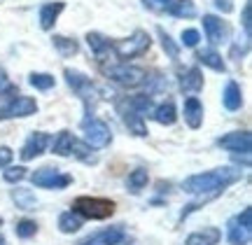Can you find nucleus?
<instances>
[{"label": "nucleus", "mask_w": 252, "mask_h": 245, "mask_svg": "<svg viewBox=\"0 0 252 245\" xmlns=\"http://www.w3.org/2000/svg\"><path fill=\"white\" fill-rule=\"evenodd\" d=\"M241 178L238 168H215L208 173H196L182 182V189L187 194H196L203 199H215L217 194H222L224 187H229L231 182Z\"/></svg>", "instance_id": "1"}, {"label": "nucleus", "mask_w": 252, "mask_h": 245, "mask_svg": "<svg viewBox=\"0 0 252 245\" xmlns=\"http://www.w3.org/2000/svg\"><path fill=\"white\" fill-rule=\"evenodd\" d=\"M117 112L122 115L128 131H133L135 136H147L145 115L152 112V96H126L117 103Z\"/></svg>", "instance_id": "2"}, {"label": "nucleus", "mask_w": 252, "mask_h": 245, "mask_svg": "<svg viewBox=\"0 0 252 245\" xmlns=\"http://www.w3.org/2000/svg\"><path fill=\"white\" fill-rule=\"evenodd\" d=\"M63 75H65L68 87H70V89L82 98L84 110H87V117H91V112H94V108H96V103H98V98H100L98 91H96V87H94L89 77H87L84 73H80V70L65 68V70H63Z\"/></svg>", "instance_id": "3"}, {"label": "nucleus", "mask_w": 252, "mask_h": 245, "mask_svg": "<svg viewBox=\"0 0 252 245\" xmlns=\"http://www.w3.org/2000/svg\"><path fill=\"white\" fill-rule=\"evenodd\" d=\"M75 213L87 219H108L115 213V201L100 196H77L72 203Z\"/></svg>", "instance_id": "4"}, {"label": "nucleus", "mask_w": 252, "mask_h": 245, "mask_svg": "<svg viewBox=\"0 0 252 245\" xmlns=\"http://www.w3.org/2000/svg\"><path fill=\"white\" fill-rule=\"evenodd\" d=\"M82 131H84V140L89 147H108L110 140H112V133H110V126L103 122V119H96L94 115L91 117L82 119Z\"/></svg>", "instance_id": "5"}, {"label": "nucleus", "mask_w": 252, "mask_h": 245, "mask_svg": "<svg viewBox=\"0 0 252 245\" xmlns=\"http://www.w3.org/2000/svg\"><path fill=\"white\" fill-rule=\"evenodd\" d=\"M152 45V37L147 31H135L131 37H126L122 42H117L115 47V56L117 59H135V56H143Z\"/></svg>", "instance_id": "6"}, {"label": "nucleus", "mask_w": 252, "mask_h": 245, "mask_svg": "<svg viewBox=\"0 0 252 245\" xmlns=\"http://www.w3.org/2000/svg\"><path fill=\"white\" fill-rule=\"evenodd\" d=\"M31 182L35 187H40V189H65L72 182V178L68 173L59 171V168L45 166V168H37V171L31 173Z\"/></svg>", "instance_id": "7"}, {"label": "nucleus", "mask_w": 252, "mask_h": 245, "mask_svg": "<svg viewBox=\"0 0 252 245\" xmlns=\"http://www.w3.org/2000/svg\"><path fill=\"white\" fill-rule=\"evenodd\" d=\"M250 217L252 210L245 208L241 215L229 219V227H226V238L231 245H248L252 236V227H250Z\"/></svg>", "instance_id": "8"}, {"label": "nucleus", "mask_w": 252, "mask_h": 245, "mask_svg": "<svg viewBox=\"0 0 252 245\" xmlns=\"http://www.w3.org/2000/svg\"><path fill=\"white\" fill-rule=\"evenodd\" d=\"M105 75H108L112 82H117L119 87H138L145 82V70L135 68V65H126V63H119V65H110L105 68Z\"/></svg>", "instance_id": "9"}, {"label": "nucleus", "mask_w": 252, "mask_h": 245, "mask_svg": "<svg viewBox=\"0 0 252 245\" xmlns=\"http://www.w3.org/2000/svg\"><path fill=\"white\" fill-rule=\"evenodd\" d=\"M37 112V103L31 96H14L9 98L5 108H0V119H12V117H31Z\"/></svg>", "instance_id": "10"}, {"label": "nucleus", "mask_w": 252, "mask_h": 245, "mask_svg": "<svg viewBox=\"0 0 252 245\" xmlns=\"http://www.w3.org/2000/svg\"><path fill=\"white\" fill-rule=\"evenodd\" d=\"M203 31H206V37L210 45H220V42H226L229 40V26L226 21H222L215 14H203Z\"/></svg>", "instance_id": "11"}, {"label": "nucleus", "mask_w": 252, "mask_h": 245, "mask_svg": "<svg viewBox=\"0 0 252 245\" xmlns=\"http://www.w3.org/2000/svg\"><path fill=\"white\" fill-rule=\"evenodd\" d=\"M217 145L222 150H229V152H241V154H250L252 147V136L248 131H234V133H226L224 138L217 140Z\"/></svg>", "instance_id": "12"}, {"label": "nucleus", "mask_w": 252, "mask_h": 245, "mask_svg": "<svg viewBox=\"0 0 252 245\" xmlns=\"http://www.w3.org/2000/svg\"><path fill=\"white\" fill-rule=\"evenodd\" d=\"M52 143V138H49V133H42V131H35L33 136L26 140V145L21 147V161H31V159H35V156H40L42 152L47 150V145Z\"/></svg>", "instance_id": "13"}, {"label": "nucleus", "mask_w": 252, "mask_h": 245, "mask_svg": "<svg viewBox=\"0 0 252 245\" xmlns=\"http://www.w3.org/2000/svg\"><path fill=\"white\" fill-rule=\"evenodd\" d=\"M87 45H89V49L96 54V59L98 61H105L108 56L115 54V42H110L108 37H103L100 33H87Z\"/></svg>", "instance_id": "14"}, {"label": "nucleus", "mask_w": 252, "mask_h": 245, "mask_svg": "<svg viewBox=\"0 0 252 245\" xmlns=\"http://www.w3.org/2000/svg\"><path fill=\"white\" fill-rule=\"evenodd\" d=\"M63 9H65V2L61 0H56V2H45L42 7H40V28L42 31H52L56 24V19L61 14Z\"/></svg>", "instance_id": "15"}, {"label": "nucleus", "mask_w": 252, "mask_h": 245, "mask_svg": "<svg viewBox=\"0 0 252 245\" xmlns=\"http://www.w3.org/2000/svg\"><path fill=\"white\" fill-rule=\"evenodd\" d=\"M185 122L189 128H198L203 124V105L196 96H189L185 100Z\"/></svg>", "instance_id": "16"}, {"label": "nucleus", "mask_w": 252, "mask_h": 245, "mask_svg": "<svg viewBox=\"0 0 252 245\" xmlns=\"http://www.w3.org/2000/svg\"><path fill=\"white\" fill-rule=\"evenodd\" d=\"M180 89L185 93H198L203 89V75L198 68H189V70L180 73Z\"/></svg>", "instance_id": "17"}, {"label": "nucleus", "mask_w": 252, "mask_h": 245, "mask_svg": "<svg viewBox=\"0 0 252 245\" xmlns=\"http://www.w3.org/2000/svg\"><path fill=\"white\" fill-rule=\"evenodd\" d=\"M220 238H222V231L217 227H206L203 231H196V234H191L187 236L185 245H217L220 243Z\"/></svg>", "instance_id": "18"}, {"label": "nucleus", "mask_w": 252, "mask_h": 245, "mask_svg": "<svg viewBox=\"0 0 252 245\" xmlns=\"http://www.w3.org/2000/svg\"><path fill=\"white\" fill-rule=\"evenodd\" d=\"M124 241V229H105V231H98L96 236H91L84 245H119Z\"/></svg>", "instance_id": "19"}, {"label": "nucleus", "mask_w": 252, "mask_h": 245, "mask_svg": "<svg viewBox=\"0 0 252 245\" xmlns=\"http://www.w3.org/2000/svg\"><path fill=\"white\" fill-rule=\"evenodd\" d=\"M222 103H224V108L231 110V112L241 110V105H243V93H241V87H238L236 82H226L224 93H222Z\"/></svg>", "instance_id": "20"}, {"label": "nucleus", "mask_w": 252, "mask_h": 245, "mask_svg": "<svg viewBox=\"0 0 252 245\" xmlns=\"http://www.w3.org/2000/svg\"><path fill=\"white\" fill-rule=\"evenodd\" d=\"M152 117H154V122H157V124H161V126H171V124H175L178 112H175L173 100H166V103H161L159 108H154Z\"/></svg>", "instance_id": "21"}, {"label": "nucleus", "mask_w": 252, "mask_h": 245, "mask_svg": "<svg viewBox=\"0 0 252 245\" xmlns=\"http://www.w3.org/2000/svg\"><path fill=\"white\" fill-rule=\"evenodd\" d=\"M75 143H77V138L72 136L70 131H61V133L56 136V140L52 143V147H54V154H59V156H70Z\"/></svg>", "instance_id": "22"}, {"label": "nucleus", "mask_w": 252, "mask_h": 245, "mask_svg": "<svg viewBox=\"0 0 252 245\" xmlns=\"http://www.w3.org/2000/svg\"><path fill=\"white\" fill-rule=\"evenodd\" d=\"M168 14L178 19H191L196 17V5L191 2V0H171V5H168Z\"/></svg>", "instance_id": "23"}, {"label": "nucleus", "mask_w": 252, "mask_h": 245, "mask_svg": "<svg viewBox=\"0 0 252 245\" xmlns=\"http://www.w3.org/2000/svg\"><path fill=\"white\" fill-rule=\"evenodd\" d=\"M196 59H198V63L208 65V68H213V70H217V73H224L226 70L224 59L217 54L215 49H203V52H198L196 54Z\"/></svg>", "instance_id": "24"}, {"label": "nucleus", "mask_w": 252, "mask_h": 245, "mask_svg": "<svg viewBox=\"0 0 252 245\" xmlns=\"http://www.w3.org/2000/svg\"><path fill=\"white\" fill-rule=\"evenodd\" d=\"M12 199H14V203H17V208H21V210H35V206H37L35 194H33L31 189H21V187H17V189H12Z\"/></svg>", "instance_id": "25"}, {"label": "nucleus", "mask_w": 252, "mask_h": 245, "mask_svg": "<svg viewBox=\"0 0 252 245\" xmlns=\"http://www.w3.org/2000/svg\"><path fill=\"white\" fill-rule=\"evenodd\" d=\"M80 227H82V217L75 210H68V213H63L59 217V229L63 234H75V231H80Z\"/></svg>", "instance_id": "26"}, {"label": "nucleus", "mask_w": 252, "mask_h": 245, "mask_svg": "<svg viewBox=\"0 0 252 245\" xmlns=\"http://www.w3.org/2000/svg\"><path fill=\"white\" fill-rule=\"evenodd\" d=\"M147 180H150V175H147V171L145 168H135L131 175H128V180H126V187H128V191H133V194H138L140 189H145V184H147Z\"/></svg>", "instance_id": "27"}, {"label": "nucleus", "mask_w": 252, "mask_h": 245, "mask_svg": "<svg viewBox=\"0 0 252 245\" xmlns=\"http://www.w3.org/2000/svg\"><path fill=\"white\" fill-rule=\"evenodd\" d=\"M52 42H54L56 47V52L61 56H72V54H77V42L75 40H70V37H63V35H54L52 37Z\"/></svg>", "instance_id": "28"}, {"label": "nucleus", "mask_w": 252, "mask_h": 245, "mask_svg": "<svg viewBox=\"0 0 252 245\" xmlns=\"http://www.w3.org/2000/svg\"><path fill=\"white\" fill-rule=\"evenodd\" d=\"M28 82L35 87V89H40V91H47V89H52L56 84V80H54V75H49V73H33L31 77H28Z\"/></svg>", "instance_id": "29"}, {"label": "nucleus", "mask_w": 252, "mask_h": 245, "mask_svg": "<svg viewBox=\"0 0 252 245\" xmlns=\"http://www.w3.org/2000/svg\"><path fill=\"white\" fill-rule=\"evenodd\" d=\"M159 37H161V47H163V52L168 54V59H178L180 56V47L173 42V37L163 28H159Z\"/></svg>", "instance_id": "30"}, {"label": "nucleus", "mask_w": 252, "mask_h": 245, "mask_svg": "<svg viewBox=\"0 0 252 245\" xmlns=\"http://www.w3.org/2000/svg\"><path fill=\"white\" fill-rule=\"evenodd\" d=\"M14 231H17L19 238H31V236H35L37 224L33 222V219H21L17 227H14Z\"/></svg>", "instance_id": "31"}, {"label": "nucleus", "mask_w": 252, "mask_h": 245, "mask_svg": "<svg viewBox=\"0 0 252 245\" xmlns=\"http://www.w3.org/2000/svg\"><path fill=\"white\" fill-rule=\"evenodd\" d=\"M2 178L7 182H12V184H14V182H21L26 178V168H24V166H9L7 171L2 173Z\"/></svg>", "instance_id": "32"}, {"label": "nucleus", "mask_w": 252, "mask_h": 245, "mask_svg": "<svg viewBox=\"0 0 252 245\" xmlns=\"http://www.w3.org/2000/svg\"><path fill=\"white\" fill-rule=\"evenodd\" d=\"M201 35H198V31L194 28H187V31H182V45L185 47H196Z\"/></svg>", "instance_id": "33"}, {"label": "nucleus", "mask_w": 252, "mask_h": 245, "mask_svg": "<svg viewBox=\"0 0 252 245\" xmlns=\"http://www.w3.org/2000/svg\"><path fill=\"white\" fill-rule=\"evenodd\" d=\"M250 28H252V2H245V7H243V31H245V37H250Z\"/></svg>", "instance_id": "34"}, {"label": "nucleus", "mask_w": 252, "mask_h": 245, "mask_svg": "<svg viewBox=\"0 0 252 245\" xmlns=\"http://www.w3.org/2000/svg\"><path fill=\"white\" fill-rule=\"evenodd\" d=\"M215 7L222 14H229V12H234V0H215Z\"/></svg>", "instance_id": "35"}, {"label": "nucleus", "mask_w": 252, "mask_h": 245, "mask_svg": "<svg viewBox=\"0 0 252 245\" xmlns=\"http://www.w3.org/2000/svg\"><path fill=\"white\" fill-rule=\"evenodd\" d=\"M12 161V150L9 147H0V168H5Z\"/></svg>", "instance_id": "36"}, {"label": "nucleus", "mask_w": 252, "mask_h": 245, "mask_svg": "<svg viewBox=\"0 0 252 245\" xmlns=\"http://www.w3.org/2000/svg\"><path fill=\"white\" fill-rule=\"evenodd\" d=\"M145 2H147V0H145ZM150 5H152V7H159V9H166L171 5V0H150Z\"/></svg>", "instance_id": "37"}, {"label": "nucleus", "mask_w": 252, "mask_h": 245, "mask_svg": "<svg viewBox=\"0 0 252 245\" xmlns=\"http://www.w3.org/2000/svg\"><path fill=\"white\" fill-rule=\"evenodd\" d=\"M5 87H7V75H5V70L0 68V93L5 91Z\"/></svg>", "instance_id": "38"}, {"label": "nucleus", "mask_w": 252, "mask_h": 245, "mask_svg": "<svg viewBox=\"0 0 252 245\" xmlns=\"http://www.w3.org/2000/svg\"><path fill=\"white\" fill-rule=\"evenodd\" d=\"M0 245H7V243H5V238H2V236H0Z\"/></svg>", "instance_id": "39"}, {"label": "nucleus", "mask_w": 252, "mask_h": 245, "mask_svg": "<svg viewBox=\"0 0 252 245\" xmlns=\"http://www.w3.org/2000/svg\"><path fill=\"white\" fill-rule=\"evenodd\" d=\"M0 224H2V219H0Z\"/></svg>", "instance_id": "40"}]
</instances>
